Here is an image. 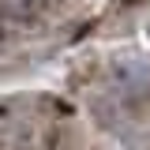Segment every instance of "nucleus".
<instances>
[{"label":"nucleus","mask_w":150,"mask_h":150,"mask_svg":"<svg viewBox=\"0 0 150 150\" xmlns=\"http://www.w3.org/2000/svg\"><path fill=\"white\" fill-rule=\"evenodd\" d=\"M45 4L49 0H0V15L19 23V26H30L45 15Z\"/></svg>","instance_id":"nucleus-1"}]
</instances>
